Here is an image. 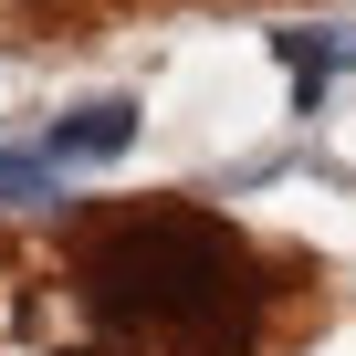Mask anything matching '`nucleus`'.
<instances>
[{"mask_svg": "<svg viewBox=\"0 0 356 356\" xmlns=\"http://www.w3.org/2000/svg\"><path fill=\"white\" fill-rule=\"evenodd\" d=\"M0 200L11 210H42V200H63V168L32 147V157H0Z\"/></svg>", "mask_w": 356, "mask_h": 356, "instance_id": "20e7f679", "label": "nucleus"}, {"mask_svg": "<svg viewBox=\"0 0 356 356\" xmlns=\"http://www.w3.org/2000/svg\"><path fill=\"white\" fill-rule=\"evenodd\" d=\"M273 53H283V74H293V105L314 115V105H325V84L356 63V32H273Z\"/></svg>", "mask_w": 356, "mask_h": 356, "instance_id": "7ed1b4c3", "label": "nucleus"}, {"mask_svg": "<svg viewBox=\"0 0 356 356\" xmlns=\"http://www.w3.org/2000/svg\"><path fill=\"white\" fill-rule=\"evenodd\" d=\"M84 304L115 335H147L178 356H241L262 325V262L231 220L157 200V210H126L115 231L84 241Z\"/></svg>", "mask_w": 356, "mask_h": 356, "instance_id": "f257e3e1", "label": "nucleus"}, {"mask_svg": "<svg viewBox=\"0 0 356 356\" xmlns=\"http://www.w3.org/2000/svg\"><path fill=\"white\" fill-rule=\"evenodd\" d=\"M136 147V105L126 95H95V105H74L63 126H42V157L53 168H105V157H126Z\"/></svg>", "mask_w": 356, "mask_h": 356, "instance_id": "f03ea898", "label": "nucleus"}]
</instances>
